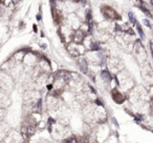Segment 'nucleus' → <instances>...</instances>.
Here are the masks:
<instances>
[{"instance_id": "obj_7", "label": "nucleus", "mask_w": 153, "mask_h": 143, "mask_svg": "<svg viewBox=\"0 0 153 143\" xmlns=\"http://www.w3.org/2000/svg\"><path fill=\"white\" fill-rule=\"evenodd\" d=\"M143 2H145V3H147V2H150L151 0H142Z\"/></svg>"}, {"instance_id": "obj_2", "label": "nucleus", "mask_w": 153, "mask_h": 143, "mask_svg": "<svg viewBox=\"0 0 153 143\" xmlns=\"http://www.w3.org/2000/svg\"><path fill=\"white\" fill-rule=\"evenodd\" d=\"M102 14L106 19L108 20H114V19H119V14L115 12V10H113L111 7L109 5H105L102 7Z\"/></svg>"}, {"instance_id": "obj_4", "label": "nucleus", "mask_w": 153, "mask_h": 143, "mask_svg": "<svg viewBox=\"0 0 153 143\" xmlns=\"http://www.w3.org/2000/svg\"><path fill=\"white\" fill-rule=\"evenodd\" d=\"M78 65H79V67L81 68V70L83 73H87L88 72V61H87V59H86L85 57H83L82 55H81V57L78 56Z\"/></svg>"}, {"instance_id": "obj_6", "label": "nucleus", "mask_w": 153, "mask_h": 143, "mask_svg": "<svg viewBox=\"0 0 153 143\" xmlns=\"http://www.w3.org/2000/svg\"><path fill=\"white\" fill-rule=\"evenodd\" d=\"M5 116V111L3 109H0V121H2Z\"/></svg>"}, {"instance_id": "obj_1", "label": "nucleus", "mask_w": 153, "mask_h": 143, "mask_svg": "<svg viewBox=\"0 0 153 143\" xmlns=\"http://www.w3.org/2000/svg\"><path fill=\"white\" fill-rule=\"evenodd\" d=\"M65 22L72 28V30H78L82 23L80 18L76 16V14H74V13H69V15H68L67 19L65 20Z\"/></svg>"}, {"instance_id": "obj_3", "label": "nucleus", "mask_w": 153, "mask_h": 143, "mask_svg": "<svg viewBox=\"0 0 153 143\" xmlns=\"http://www.w3.org/2000/svg\"><path fill=\"white\" fill-rule=\"evenodd\" d=\"M86 35H87V34H85V33H84L83 31L80 30V28H78V30H74V33H72V35H71L72 40H74V42H76V43H82Z\"/></svg>"}, {"instance_id": "obj_5", "label": "nucleus", "mask_w": 153, "mask_h": 143, "mask_svg": "<svg viewBox=\"0 0 153 143\" xmlns=\"http://www.w3.org/2000/svg\"><path fill=\"white\" fill-rule=\"evenodd\" d=\"M112 98H113V100H114V102H117V103H123L126 99L123 93H121L120 90H117V88H114V90L112 91Z\"/></svg>"}]
</instances>
